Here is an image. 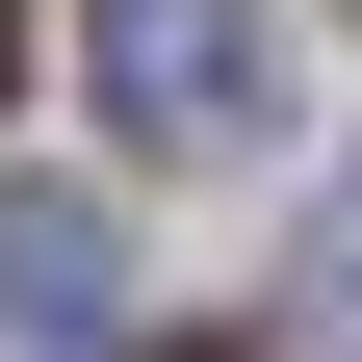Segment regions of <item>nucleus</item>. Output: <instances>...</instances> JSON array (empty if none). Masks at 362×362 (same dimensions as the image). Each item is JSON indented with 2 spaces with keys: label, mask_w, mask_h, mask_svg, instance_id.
Returning <instances> with one entry per match:
<instances>
[{
  "label": "nucleus",
  "mask_w": 362,
  "mask_h": 362,
  "mask_svg": "<svg viewBox=\"0 0 362 362\" xmlns=\"http://www.w3.org/2000/svg\"><path fill=\"white\" fill-rule=\"evenodd\" d=\"M78 52H104V129H129V156H181V181L285 129V26H259V0H104Z\"/></svg>",
  "instance_id": "nucleus-1"
},
{
  "label": "nucleus",
  "mask_w": 362,
  "mask_h": 362,
  "mask_svg": "<svg viewBox=\"0 0 362 362\" xmlns=\"http://www.w3.org/2000/svg\"><path fill=\"white\" fill-rule=\"evenodd\" d=\"M0 337L26 362H104L129 337V233L78 207V181H0Z\"/></svg>",
  "instance_id": "nucleus-2"
},
{
  "label": "nucleus",
  "mask_w": 362,
  "mask_h": 362,
  "mask_svg": "<svg viewBox=\"0 0 362 362\" xmlns=\"http://www.w3.org/2000/svg\"><path fill=\"white\" fill-rule=\"evenodd\" d=\"M310 362H362V181H337V233H310Z\"/></svg>",
  "instance_id": "nucleus-3"
},
{
  "label": "nucleus",
  "mask_w": 362,
  "mask_h": 362,
  "mask_svg": "<svg viewBox=\"0 0 362 362\" xmlns=\"http://www.w3.org/2000/svg\"><path fill=\"white\" fill-rule=\"evenodd\" d=\"M0 104H26V0H0Z\"/></svg>",
  "instance_id": "nucleus-4"
}]
</instances>
